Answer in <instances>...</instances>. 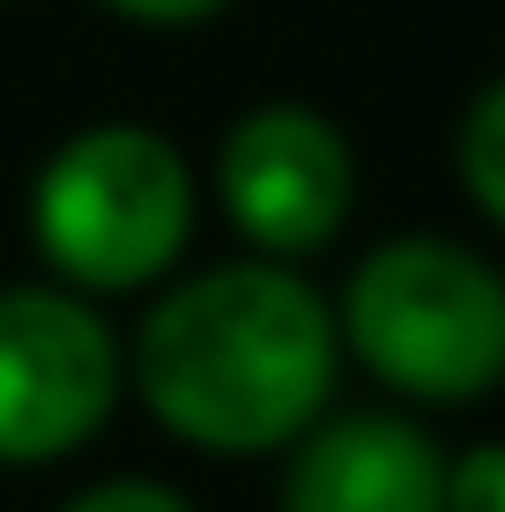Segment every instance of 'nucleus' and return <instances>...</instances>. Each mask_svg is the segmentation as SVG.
I'll use <instances>...</instances> for the list:
<instances>
[{
  "mask_svg": "<svg viewBox=\"0 0 505 512\" xmlns=\"http://www.w3.org/2000/svg\"><path fill=\"white\" fill-rule=\"evenodd\" d=\"M342 334L335 305L283 260H223L142 312L127 386L179 446L253 461L290 453L335 409Z\"/></svg>",
  "mask_w": 505,
  "mask_h": 512,
  "instance_id": "f257e3e1",
  "label": "nucleus"
},
{
  "mask_svg": "<svg viewBox=\"0 0 505 512\" xmlns=\"http://www.w3.org/2000/svg\"><path fill=\"white\" fill-rule=\"evenodd\" d=\"M335 334L394 401L461 409L505 386V275L461 238L402 231L350 268Z\"/></svg>",
  "mask_w": 505,
  "mask_h": 512,
  "instance_id": "f03ea898",
  "label": "nucleus"
},
{
  "mask_svg": "<svg viewBox=\"0 0 505 512\" xmlns=\"http://www.w3.org/2000/svg\"><path fill=\"white\" fill-rule=\"evenodd\" d=\"M201 216L194 164L179 141L134 119H97L67 134L30 179V245L60 290L75 297H134L179 268Z\"/></svg>",
  "mask_w": 505,
  "mask_h": 512,
  "instance_id": "7ed1b4c3",
  "label": "nucleus"
},
{
  "mask_svg": "<svg viewBox=\"0 0 505 512\" xmlns=\"http://www.w3.org/2000/svg\"><path fill=\"white\" fill-rule=\"evenodd\" d=\"M127 349L90 297L60 282L0 290V468H45L112 423Z\"/></svg>",
  "mask_w": 505,
  "mask_h": 512,
  "instance_id": "20e7f679",
  "label": "nucleus"
},
{
  "mask_svg": "<svg viewBox=\"0 0 505 512\" xmlns=\"http://www.w3.org/2000/svg\"><path fill=\"white\" fill-rule=\"evenodd\" d=\"M357 201V156L350 134L298 97H268L238 112L216 141V208L253 260L298 268L305 253L335 245Z\"/></svg>",
  "mask_w": 505,
  "mask_h": 512,
  "instance_id": "39448f33",
  "label": "nucleus"
},
{
  "mask_svg": "<svg viewBox=\"0 0 505 512\" xmlns=\"http://www.w3.org/2000/svg\"><path fill=\"white\" fill-rule=\"evenodd\" d=\"M283 512H446V453L402 409H327L290 446Z\"/></svg>",
  "mask_w": 505,
  "mask_h": 512,
  "instance_id": "423d86ee",
  "label": "nucleus"
},
{
  "mask_svg": "<svg viewBox=\"0 0 505 512\" xmlns=\"http://www.w3.org/2000/svg\"><path fill=\"white\" fill-rule=\"evenodd\" d=\"M454 171H461L468 208L505 231V75H491L468 97L461 134H454Z\"/></svg>",
  "mask_w": 505,
  "mask_h": 512,
  "instance_id": "0eeeda50",
  "label": "nucleus"
},
{
  "mask_svg": "<svg viewBox=\"0 0 505 512\" xmlns=\"http://www.w3.org/2000/svg\"><path fill=\"white\" fill-rule=\"evenodd\" d=\"M446 512H505V438L446 461Z\"/></svg>",
  "mask_w": 505,
  "mask_h": 512,
  "instance_id": "6e6552de",
  "label": "nucleus"
},
{
  "mask_svg": "<svg viewBox=\"0 0 505 512\" xmlns=\"http://www.w3.org/2000/svg\"><path fill=\"white\" fill-rule=\"evenodd\" d=\"M60 512H194L171 483H156V475H104V483L75 490Z\"/></svg>",
  "mask_w": 505,
  "mask_h": 512,
  "instance_id": "1a4fd4ad",
  "label": "nucleus"
},
{
  "mask_svg": "<svg viewBox=\"0 0 505 512\" xmlns=\"http://www.w3.org/2000/svg\"><path fill=\"white\" fill-rule=\"evenodd\" d=\"M112 15H127V23H149V30H186V23H208V15H223L231 0H104Z\"/></svg>",
  "mask_w": 505,
  "mask_h": 512,
  "instance_id": "9d476101",
  "label": "nucleus"
},
{
  "mask_svg": "<svg viewBox=\"0 0 505 512\" xmlns=\"http://www.w3.org/2000/svg\"><path fill=\"white\" fill-rule=\"evenodd\" d=\"M0 8H8V0H0Z\"/></svg>",
  "mask_w": 505,
  "mask_h": 512,
  "instance_id": "9b49d317",
  "label": "nucleus"
}]
</instances>
